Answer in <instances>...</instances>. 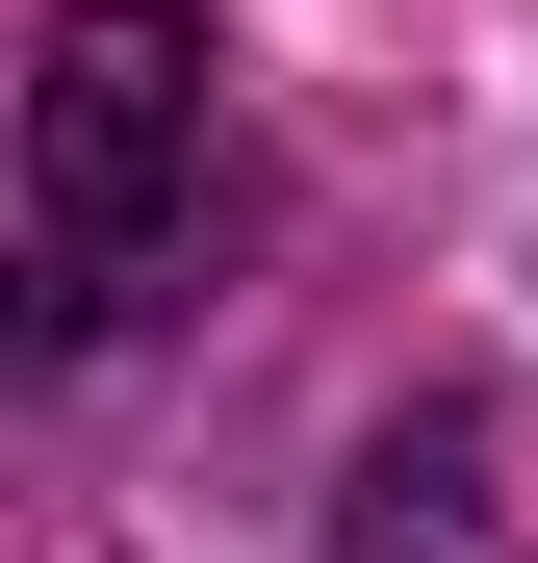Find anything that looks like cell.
<instances>
[{"instance_id": "obj_1", "label": "cell", "mask_w": 538, "mask_h": 563, "mask_svg": "<svg viewBox=\"0 0 538 563\" xmlns=\"http://www.w3.org/2000/svg\"><path fill=\"white\" fill-rule=\"evenodd\" d=\"M206 179H231L206 26L179 0H77L52 77H26V282H52V333H129L154 256H206Z\"/></svg>"}, {"instance_id": "obj_2", "label": "cell", "mask_w": 538, "mask_h": 563, "mask_svg": "<svg viewBox=\"0 0 538 563\" xmlns=\"http://www.w3.org/2000/svg\"><path fill=\"white\" fill-rule=\"evenodd\" d=\"M462 538H487V461H462V435H385L359 512H333V563H462Z\"/></svg>"}]
</instances>
